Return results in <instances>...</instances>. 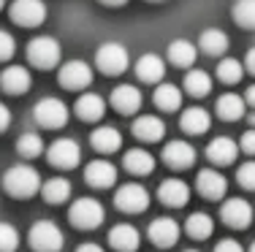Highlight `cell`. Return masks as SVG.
Wrapping results in <instances>:
<instances>
[{"instance_id":"44","label":"cell","mask_w":255,"mask_h":252,"mask_svg":"<svg viewBox=\"0 0 255 252\" xmlns=\"http://www.w3.org/2000/svg\"><path fill=\"white\" fill-rule=\"evenodd\" d=\"M245 100H247V106H253V109H255V84H250V87H247Z\"/></svg>"},{"instance_id":"48","label":"cell","mask_w":255,"mask_h":252,"mask_svg":"<svg viewBox=\"0 0 255 252\" xmlns=\"http://www.w3.org/2000/svg\"><path fill=\"white\" fill-rule=\"evenodd\" d=\"M250 122H253V128H255V114H253V117H250Z\"/></svg>"},{"instance_id":"34","label":"cell","mask_w":255,"mask_h":252,"mask_svg":"<svg viewBox=\"0 0 255 252\" xmlns=\"http://www.w3.org/2000/svg\"><path fill=\"white\" fill-rule=\"evenodd\" d=\"M245 76V63H239L236 57H223L217 63V79L223 84H239Z\"/></svg>"},{"instance_id":"27","label":"cell","mask_w":255,"mask_h":252,"mask_svg":"<svg viewBox=\"0 0 255 252\" xmlns=\"http://www.w3.org/2000/svg\"><path fill=\"white\" fill-rule=\"evenodd\" d=\"M152 100L160 111H177V109H182V89L171 82H157Z\"/></svg>"},{"instance_id":"25","label":"cell","mask_w":255,"mask_h":252,"mask_svg":"<svg viewBox=\"0 0 255 252\" xmlns=\"http://www.w3.org/2000/svg\"><path fill=\"white\" fill-rule=\"evenodd\" d=\"M157 198H160V203H166V206H185L187 198H190V187H187L182 179H166V182L157 187Z\"/></svg>"},{"instance_id":"42","label":"cell","mask_w":255,"mask_h":252,"mask_svg":"<svg viewBox=\"0 0 255 252\" xmlns=\"http://www.w3.org/2000/svg\"><path fill=\"white\" fill-rule=\"evenodd\" d=\"M8 125H11V111H8V106H5V103H0V133L8 130Z\"/></svg>"},{"instance_id":"15","label":"cell","mask_w":255,"mask_h":252,"mask_svg":"<svg viewBox=\"0 0 255 252\" xmlns=\"http://www.w3.org/2000/svg\"><path fill=\"white\" fill-rule=\"evenodd\" d=\"M109 103H112L120 114H136L141 109V92H138V87H133V84H117V87L112 89Z\"/></svg>"},{"instance_id":"3","label":"cell","mask_w":255,"mask_h":252,"mask_svg":"<svg viewBox=\"0 0 255 252\" xmlns=\"http://www.w3.org/2000/svg\"><path fill=\"white\" fill-rule=\"evenodd\" d=\"M27 60H30V65L38 68V71L57 68V63H60L57 38H52V35H35V38L27 44Z\"/></svg>"},{"instance_id":"47","label":"cell","mask_w":255,"mask_h":252,"mask_svg":"<svg viewBox=\"0 0 255 252\" xmlns=\"http://www.w3.org/2000/svg\"><path fill=\"white\" fill-rule=\"evenodd\" d=\"M247 252H255V242H253V244H250V250H247Z\"/></svg>"},{"instance_id":"40","label":"cell","mask_w":255,"mask_h":252,"mask_svg":"<svg viewBox=\"0 0 255 252\" xmlns=\"http://www.w3.org/2000/svg\"><path fill=\"white\" fill-rule=\"evenodd\" d=\"M239 149L245 155H255V128H250V130H245V133H242Z\"/></svg>"},{"instance_id":"4","label":"cell","mask_w":255,"mask_h":252,"mask_svg":"<svg viewBox=\"0 0 255 252\" xmlns=\"http://www.w3.org/2000/svg\"><path fill=\"white\" fill-rule=\"evenodd\" d=\"M68 223L79 231H95L103 223V206L95 198H79L68 209Z\"/></svg>"},{"instance_id":"33","label":"cell","mask_w":255,"mask_h":252,"mask_svg":"<svg viewBox=\"0 0 255 252\" xmlns=\"http://www.w3.org/2000/svg\"><path fill=\"white\" fill-rule=\"evenodd\" d=\"M212 89V76L206 71H187L185 74V92L193 98H204Z\"/></svg>"},{"instance_id":"35","label":"cell","mask_w":255,"mask_h":252,"mask_svg":"<svg viewBox=\"0 0 255 252\" xmlns=\"http://www.w3.org/2000/svg\"><path fill=\"white\" fill-rule=\"evenodd\" d=\"M231 16L239 27L255 30V0H236L234 8H231Z\"/></svg>"},{"instance_id":"38","label":"cell","mask_w":255,"mask_h":252,"mask_svg":"<svg viewBox=\"0 0 255 252\" xmlns=\"http://www.w3.org/2000/svg\"><path fill=\"white\" fill-rule=\"evenodd\" d=\"M236 182H239L245 190H255V160H247V163L239 166V171H236Z\"/></svg>"},{"instance_id":"23","label":"cell","mask_w":255,"mask_h":252,"mask_svg":"<svg viewBox=\"0 0 255 252\" xmlns=\"http://www.w3.org/2000/svg\"><path fill=\"white\" fill-rule=\"evenodd\" d=\"M109 244H112L117 252H136L138 244H141V236H138V231L133 225H114L112 231H109Z\"/></svg>"},{"instance_id":"17","label":"cell","mask_w":255,"mask_h":252,"mask_svg":"<svg viewBox=\"0 0 255 252\" xmlns=\"http://www.w3.org/2000/svg\"><path fill=\"white\" fill-rule=\"evenodd\" d=\"M149 242L155 244V247H174L177 244V239H179V225H177V220H171V217H157L152 225H149Z\"/></svg>"},{"instance_id":"41","label":"cell","mask_w":255,"mask_h":252,"mask_svg":"<svg viewBox=\"0 0 255 252\" xmlns=\"http://www.w3.org/2000/svg\"><path fill=\"white\" fill-rule=\"evenodd\" d=\"M215 252H245V250H242V244L234 242V239H223V242L215 247Z\"/></svg>"},{"instance_id":"6","label":"cell","mask_w":255,"mask_h":252,"mask_svg":"<svg viewBox=\"0 0 255 252\" xmlns=\"http://www.w3.org/2000/svg\"><path fill=\"white\" fill-rule=\"evenodd\" d=\"M33 119L46 130L65 128V122H68V106L60 98H41L38 103L33 106Z\"/></svg>"},{"instance_id":"51","label":"cell","mask_w":255,"mask_h":252,"mask_svg":"<svg viewBox=\"0 0 255 252\" xmlns=\"http://www.w3.org/2000/svg\"><path fill=\"white\" fill-rule=\"evenodd\" d=\"M152 3H157V0H152Z\"/></svg>"},{"instance_id":"26","label":"cell","mask_w":255,"mask_h":252,"mask_svg":"<svg viewBox=\"0 0 255 252\" xmlns=\"http://www.w3.org/2000/svg\"><path fill=\"white\" fill-rule=\"evenodd\" d=\"M123 166L128 173H133V176H147V173L155 171V158L147 152V149H128L125 158H123Z\"/></svg>"},{"instance_id":"49","label":"cell","mask_w":255,"mask_h":252,"mask_svg":"<svg viewBox=\"0 0 255 252\" xmlns=\"http://www.w3.org/2000/svg\"><path fill=\"white\" fill-rule=\"evenodd\" d=\"M3 5H5V0H0V8H3Z\"/></svg>"},{"instance_id":"46","label":"cell","mask_w":255,"mask_h":252,"mask_svg":"<svg viewBox=\"0 0 255 252\" xmlns=\"http://www.w3.org/2000/svg\"><path fill=\"white\" fill-rule=\"evenodd\" d=\"M98 3H103V5H109V8H120V5H125L128 0H98Z\"/></svg>"},{"instance_id":"19","label":"cell","mask_w":255,"mask_h":252,"mask_svg":"<svg viewBox=\"0 0 255 252\" xmlns=\"http://www.w3.org/2000/svg\"><path fill=\"white\" fill-rule=\"evenodd\" d=\"M84 179H87L90 187H112L117 182V168H114L109 160H93L84 168Z\"/></svg>"},{"instance_id":"2","label":"cell","mask_w":255,"mask_h":252,"mask_svg":"<svg viewBox=\"0 0 255 252\" xmlns=\"http://www.w3.org/2000/svg\"><path fill=\"white\" fill-rule=\"evenodd\" d=\"M128 63H130V57H128V49L123 44H117V41H106V44L98 46V52H95V65H98V71L103 76H120L128 71Z\"/></svg>"},{"instance_id":"13","label":"cell","mask_w":255,"mask_h":252,"mask_svg":"<svg viewBox=\"0 0 255 252\" xmlns=\"http://www.w3.org/2000/svg\"><path fill=\"white\" fill-rule=\"evenodd\" d=\"M0 87L8 95H25L33 87V76L25 65H8V68L0 74Z\"/></svg>"},{"instance_id":"39","label":"cell","mask_w":255,"mask_h":252,"mask_svg":"<svg viewBox=\"0 0 255 252\" xmlns=\"http://www.w3.org/2000/svg\"><path fill=\"white\" fill-rule=\"evenodd\" d=\"M16 52V41L11 33H5V30H0V63H5V60H11Z\"/></svg>"},{"instance_id":"37","label":"cell","mask_w":255,"mask_h":252,"mask_svg":"<svg viewBox=\"0 0 255 252\" xmlns=\"http://www.w3.org/2000/svg\"><path fill=\"white\" fill-rule=\"evenodd\" d=\"M19 247V233H16L14 225L0 223V252H14Z\"/></svg>"},{"instance_id":"28","label":"cell","mask_w":255,"mask_h":252,"mask_svg":"<svg viewBox=\"0 0 255 252\" xmlns=\"http://www.w3.org/2000/svg\"><path fill=\"white\" fill-rule=\"evenodd\" d=\"M245 109H247V100L239 98L236 92L220 95V98H217V106H215L217 117H220L223 122H236V119H242L245 117Z\"/></svg>"},{"instance_id":"20","label":"cell","mask_w":255,"mask_h":252,"mask_svg":"<svg viewBox=\"0 0 255 252\" xmlns=\"http://www.w3.org/2000/svg\"><path fill=\"white\" fill-rule=\"evenodd\" d=\"M136 76H138V82H144V84H157V82H163V76H166V63H163V57H157V55H141L136 60Z\"/></svg>"},{"instance_id":"29","label":"cell","mask_w":255,"mask_h":252,"mask_svg":"<svg viewBox=\"0 0 255 252\" xmlns=\"http://www.w3.org/2000/svg\"><path fill=\"white\" fill-rule=\"evenodd\" d=\"M198 49H204V55L209 57H223L228 52V35L217 27L204 30L201 38H198Z\"/></svg>"},{"instance_id":"11","label":"cell","mask_w":255,"mask_h":252,"mask_svg":"<svg viewBox=\"0 0 255 252\" xmlns=\"http://www.w3.org/2000/svg\"><path fill=\"white\" fill-rule=\"evenodd\" d=\"M220 220L228 228L245 231V228H250V223H253V206L245 201V198H228V201H223Z\"/></svg>"},{"instance_id":"8","label":"cell","mask_w":255,"mask_h":252,"mask_svg":"<svg viewBox=\"0 0 255 252\" xmlns=\"http://www.w3.org/2000/svg\"><path fill=\"white\" fill-rule=\"evenodd\" d=\"M114 206H117L120 212L138 214L149 206V193L138 182H128L123 187H117V193H114Z\"/></svg>"},{"instance_id":"36","label":"cell","mask_w":255,"mask_h":252,"mask_svg":"<svg viewBox=\"0 0 255 252\" xmlns=\"http://www.w3.org/2000/svg\"><path fill=\"white\" fill-rule=\"evenodd\" d=\"M16 152L22 158H38L44 152V139L38 133H22L19 141H16Z\"/></svg>"},{"instance_id":"12","label":"cell","mask_w":255,"mask_h":252,"mask_svg":"<svg viewBox=\"0 0 255 252\" xmlns=\"http://www.w3.org/2000/svg\"><path fill=\"white\" fill-rule=\"evenodd\" d=\"M196 190L204 198H209V201H220L228 193V179L220 171H215V168H201L196 176Z\"/></svg>"},{"instance_id":"5","label":"cell","mask_w":255,"mask_h":252,"mask_svg":"<svg viewBox=\"0 0 255 252\" xmlns=\"http://www.w3.org/2000/svg\"><path fill=\"white\" fill-rule=\"evenodd\" d=\"M27 242L35 252H60L63 250V231L52 220H38L27 233Z\"/></svg>"},{"instance_id":"7","label":"cell","mask_w":255,"mask_h":252,"mask_svg":"<svg viewBox=\"0 0 255 252\" xmlns=\"http://www.w3.org/2000/svg\"><path fill=\"white\" fill-rule=\"evenodd\" d=\"M8 16L19 27H38L46 19V5L44 0H14L8 8Z\"/></svg>"},{"instance_id":"18","label":"cell","mask_w":255,"mask_h":252,"mask_svg":"<svg viewBox=\"0 0 255 252\" xmlns=\"http://www.w3.org/2000/svg\"><path fill=\"white\" fill-rule=\"evenodd\" d=\"M236 155H239V147H236L234 139H226V136H220V139H212L206 144V160L215 166H231L236 160Z\"/></svg>"},{"instance_id":"50","label":"cell","mask_w":255,"mask_h":252,"mask_svg":"<svg viewBox=\"0 0 255 252\" xmlns=\"http://www.w3.org/2000/svg\"><path fill=\"white\" fill-rule=\"evenodd\" d=\"M185 252H198V250H185Z\"/></svg>"},{"instance_id":"10","label":"cell","mask_w":255,"mask_h":252,"mask_svg":"<svg viewBox=\"0 0 255 252\" xmlns=\"http://www.w3.org/2000/svg\"><path fill=\"white\" fill-rule=\"evenodd\" d=\"M46 160H49V166L68 171V168L79 166V160H82V149H79V144L74 139H57L49 149H46Z\"/></svg>"},{"instance_id":"9","label":"cell","mask_w":255,"mask_h":252,"mask_svg":"<svg viewBox=\"0 0 255 252\" xmlns=\"http://www.w3.org/2000/svg\"><path fill=\"white\" fill-rule=\"evenodd\" d=\"M57 82L65 89H84L93 84V68H90L84 60H68V63L60 65L57 71Z\"/></svg>"},{"instance_id":"16","label":"cell","mask_w":255,"mask_h":252,"mask_svg":"<svg viewBox=\"0 0 255 252\" xmlns=\"http://www.w3.org/2000/svg\"><path fill=\"white\" fill-rule=\"evenodd\" d=\"M130 130H133V136H136L138 141H144V144H157V141H163V136H166V125H163V119L155 117V114L138 117Z\"/></svg>"},{"instance_id":"32","label":"cell","mask_w":255,"mask_h":252,"mask_svg":"<svg viewBox=\"0 0 255 252\" xmlns=\"http://www.w3.org/2000/svg\"><path fill=\"white\" fill-rule=\"evenodd\" d=\"M212 228H215V223H212L209 214L204 212H193L190 217L185 220V233L190 239H196V242H204V239L212 236Z\"/></svg>"},{"instance_id":"22","label":"cell","mask_w":255,"mask_h":252,"mask_svg":"<svg viewBox=\"0 0 255 252\" xmlns=\"http://www.w3.org/2000/svg\"><path fill=\"white\" fill-rule=\"evenodd\" d=\"M74 111H76V117L82 119V122H98V119L103 117V111H106V103H103L101 95L84 92V95H79V98H76Z\"/></svg>"},{"instance_id":"43","label":"cell","mask_w":255,"mask_h":252,"mask_svg":"<svg viewBox=\"0 0 255 252\" xmlns=\"http://www.w3.org/2000/svg\"><path fill=\"white\" fill-rule=\"evenodd\" d=\"M245 71L255 76V46H253L250 52H247V57H245Z\"/></svg>"},{"instance_id":"24","label":"cell","mask_w":255,"mask_h":252,"mask_svg":"<svg viewBox=\"0 0 255 252\" xmlns=\"http://www.w3.org/2000/svg\"><path fill=\"white\" fill-rule=\"evenodd\" d=\"M209 125H212V117H209L206 109H201V106H190V109L182 111L179 128L185 130L187 136H201V133L209 130Z\"/></svg>"},{"instance_id":"30","label":"cell","mask_w":255,"mask_h":252,"mask_svg":"<svg viewBox=\"0 0 255 252\" xmlns=\"http://www.w3.org/2000/svg\"><path fill=\"white\" fill-rule=\"evenodd\" d=\"M198 46H193V41L187 38H177L168 44V60H171V65H177V68H190L193 63H196V55H198Z\"/></svg>"},{"instance_id":"1","label":"cell","mask_w":255,"mask_h":252,"mask_svg":"<svg viewBox=\"0 0 255 252\" xmlns=\"http://www.w3.org/2000/svg\"><path fill=\"white\" fill-rule=\"evenodd\" d=\"M3 190L11 198H33L41 190V176L33 166L16 163L3 173Z\"/></svg>"},{"instance_id":"21","label":"cell","mask_w":255,"mask_h":252,"mask_svg":"<svg viewBox=\"0 0 255 252\" xmlns=\"http://www.w3.org/2000/svg\"><path fill=\"white\" fill-rule=\"evenodd\" d=\"M90 144H93L95 152L112 155L123 147V136H120V130L112 128V125H98V128L93 130V136H90Z\"/></svg>"},{"instance_id":"14","label":"cell","mask_w":255,"mask_h":252,"mask_svg":"<svg viewBox=\"0 0 255 252\" xmlns=\"http://www.w3.org/2000/svg\"><path fill=\"white\" fill-rule=\"evenodd\" d=\"M163 163L166 166H171V168H190L193 163H196V149L190 147L187 141H168L166 147H163Z\"/></svg>"},{"instance_id":"45","label":"cell","mask_w":255,"mask_h":252,"mask_svg":"<svg viewBox=\"0 0 255 252\" xmlns=\"http://www.w3.org/2000/svg\"><path fill=\"white\" fill-rule=\"evenodd\" d=\"M76 252H103V247H98V244H82Z\"/></svg>"},{"instance_id":"31","label":"cell","mask_w":255,"mask_h":252,"mask_svg":"<svg viewBox=\"0 0 255 252\" xmlns=\"http://www.w3.org/2000/svg\"><path fill=\"white\" fill-rule=\"evenodd\" d=\"M41 195H44L46 203H65L71 198V182L63 176L46 179V182L41 184Z\"/></svg>"}]
</instances>
